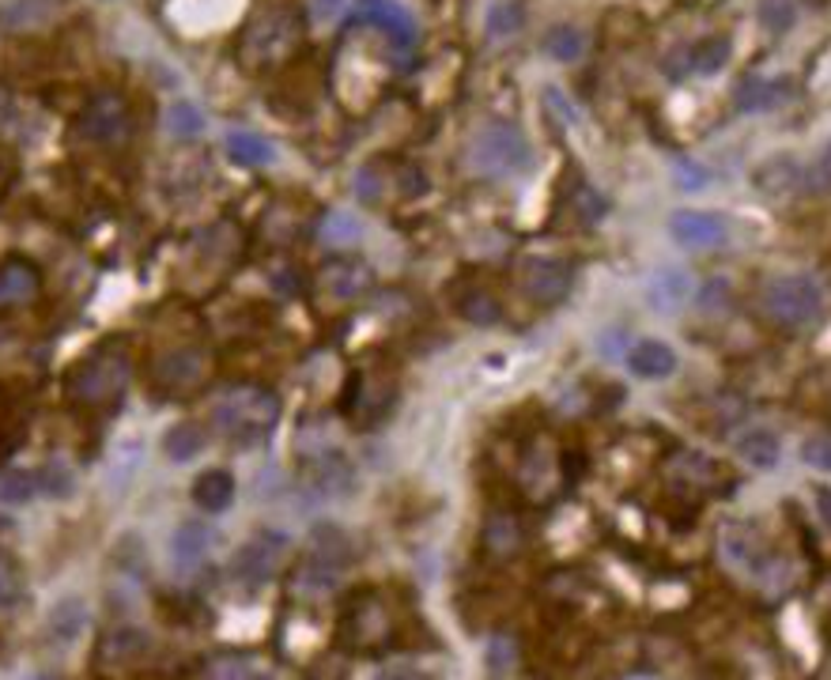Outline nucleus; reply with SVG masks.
<instances>
[{"mask_svg": "<svg viewBox=\"0 0 831 680\" xmlns=\"http://www.w3.org/2000/svg\"><path fill=\"white\" fill-rule=\"evenodd\" d=\"M802 462L817 473H831V436H809L802 442Z\"/></svg>", "mask_w": 831, "mask_h": 680, "instance_id": "46", "label": "nucleus"}, {"mask_svg": "<svg viewBox=\"0 0 831 680\" xmlns=\"http://www.w3.org/2000/svg\"><path fill=\"white\" fill-rule=\"evenodd\" d=\"M204 442H209V436H204L201 423L186 420V423H175V428L167 431V439H163V450H167L170 462H193V457L204 450Z\"/></svg>", "mask_w": 831, "mask_h": 680, "instance_id": "31", "label": "nucleus"}, {"mask_svg": "<svg viewBox=\"0 0 831 680\" xmlns=\"http://www.w3.org/2000/svg\"><path fill=\"white\" fill-rule=\"evenodd\" d=\"M38 480H43L46 496H57V499H69L72 491H76V477H72V469L64 462H49L46 469L38 473Z\"/></svg>", "mask_w": 831, "mask_h": 680, "instance_id": "43", "label": "nucleus"}, {"mask_svg": "<svg viewBox=\"0 0 831 680\" xmlns=\"http://www.w3.org/2000/svg\"><path fill=\"white\" fill-rule=\"evenodd\" d=\"M133 379V359L126 348H98L69 371V397L84 408H106L126 393Z\"/></svg>", "mask_w": 831, "mask_h": 680, "instance_id": "3", "label": "nucleus"}, {"mask_svg": "<svg viewBox=\"0 0 831 680\" xmlns=\"http://www.w3.org/2000/svg\"><path fill=\"white\" fill-rule=\"evenodd\" d=\"M212 677H216V680H276L273 669L261 666V661H253V658H224V661H216Z\"/></svg>", "mask_w": 831, "mask_h": 680, "instance_id": "41", "label": "nucleus"}, {"mask_svg": "<svg viewBox=\"0 0 831 680\" xmlns=\"http://www.w3.org/2000/svg\"><path fill=\"white\" fill-rule=\"evenodd\" d=\"M756 186L763 193H786L794 186H802V170H797V163L790 155H775V159H768L756 170Z\"/></svg>", "mask_w": 831, "mask_h": 680, "instance_id": "32", "label": "nucleus"}, {"mask_svg": "<svg viewBox=\"0 0 831 680\" xmlns=\"http://www.w3.org/2000/svg\"><path fill=\"white\" fill-rule=\"evenodd\" d=\"M302 43V20L292 4H265L242 31L238 43V61L246 72H265L280 69L295 57V49Z\"/></svg>", "mask_w": 831, "mask_h": 680, "instance_id": "1", "label": "nucleus"}, {"mask_svg": "<svg viewBox=\"0 0 831 680\" xmlns=\"http://www.w3.org/2000/svg\"><path fill=\"white\" fill-rule=\"evenodd\" d=\"M737 454H740V462H748L752 469L768 473V469H775V465H779V457H783V446H779L775 431L752 428L745 439L737 442Z\"/></svg>", "mask_w": 831, "mask_h": 680, "instance_id": "27", "label": "nucleus"}, {"mask_svg": "<svg viewBox=\"0 0 831 680\" xmlns=\"http://www.w3.org/2000/svg\"><path fill=\"white\" fill-rule=\"evenodd\" d=\"M167 129H170V136H178V141H193V136L204 133V114L182 98V103H175L167 110Z\"/></svg>", "mask_w": 831, "mask_h": 680, "instance_id": "37", "label": "nucleus"}, {"mask_svg": "<svg viewBox=\"0 0 831 680\" xmlns=\"http://www.w3.org/2000/svg\"><path fill=\"white\" fill-rule=\"evenodd\" d=\"M344 0H314V12L322 15V20H329V15H336V8H341Z\"/></svg>", "mask_w": 831, "mask_h": 680, "instance_id": "50", "label": "nucleus"}, {"mask_svg": "<svg viewBox=\"0 0 831 680\" xmlns=\"http://www.w3.org/2000/svg\"><path fill=\"white\" fill-rule=\"evenodd\" d=\"M545 49L556 57V61H579L582 49H586V35H582L579 27H553L545 38Z\"/></svg>", "mask_w": 831, "mask_h": 680, "instance_id": "39", "label": "nucleus"}, {"mask_svg": "<svg viewBox=\"0 0 831 680\" xmlns=\"http://www.w3.org/2000/svg\"><path fill=\"white\" fill-rule=\"evenodd\" d=\"M76 126H80V136H84V141L114 147V144H126L129 136H133V110H129V103L118 92H103L84 106Z\"/></svg>", "mask_w": 831, "mask_h": 680, "instance_id": "9", "label": "nucleus"}, {"mask_svg": "<svg viewBox=\"0 0 831 680\" xmlns=\"http://www.w3.org/2000/svg\"><path fill=\"white\" fill-rule=\"evenodd\" d=\"M794 20H797L794 0H760L763 31H771V35H786V31L794 27Z\"/></svg>", "mask_w": 831, "mask_h": 680, "instance_id": "42", "label": "nucleus"}, {"mask_svg": "<svg viewBox=\"0 0 831 680\" xmlns=\"http://www.w3.org/2000/svg\"><path fill=\"white\" fill-rule=\"evenodd\" d=\"M43 288V276L31 261L12 258L0 265V307H20V302H31Z\"/></svg>", "mask_w": 831, "mask_h": 680, "instance_id": "23", "label": "nucleus"}, {"mask_svg": "<svg viewBox=\"0 0 831 680\" xmlns=\"http://www.w3.org/2000/svg\"><path fill=\"white\" fill-rule=\"evenodd\" d=\"M280 423V397L265 386H235L212 408V428L235 446L265 442Z\"/></svg>", "mask_w": 831, "mask_h": 680, "instance_id": "2", "label": "nucleus"}, {"mask_svg": "<svg viewBox=\"0 0 831 680\" xmlns=\"http://www.w3.org/2000/svg\"><path fill=\"white\" fill-rule=\"evenodd\" d=\"M393 382L385 374H359L356 393H352L348 416L356 428H375L378 420H385V413L393 408Z\"/></svg>", "mask_w": 831, "mask_h": 680, "instance_id": "17", "label": "nucleus"}, {"mask_svg": "<svg viewBox=\"0 0 831 680\" xmlns=\"http://www.w3.org/2000/svg\"><path fill=\"white\" fill-rule=\"evenodd\" d=\"M729 57H734L729 35H707L696 46H688V61H692V72H699V76H714L719 69H726Z\"/></svg>", "mask_w": 831, "mask_h": 680, "instance_id": "29", "label": "nucleus"}, {"mask_svg": "<svg viewBox=\"0 0 831 680\" xmlns=\"http://www.w3.org/2000/svg\"><path fill=\"white\" fill-rule=\"evenodd\" d=\"M669 235L680 246H692V250H711V246L726 242V219L719 212L707 208H680L669 216Z\"/></svg>", "mask_w": 831, "mask_h": 680, "instance_id": "15", "label": "nucleus"}, {"mask_svg": "<svg viewBox=\"0 0 831 680\" xmlns=\"http://www.w3.org/2000/svg\"><path fill=\"white\" fill-rule=\"evenodd\" d=\"M84 628H87V605L80 601V597H64L54 609V617H49V639H54L57 646H72L84 635Z\"/></svg>", "mask_w": 831, "mask_h": 680, "instance_id": "28", "label": "nucleus"}, {"mask_svg": "<svg viewBox=\"0 0 831 680\" xmlns=\"http://www.w3.org/2000/svg\"><path fill=\"white\" fill-rule=\"evenodd\" d=\"M356 20L390 38L397 53H408L416 46V23L408 8H401L397 0H356Z\"/></svg>", "mask_w": 831, "mask_h": 680, "instance_id": "13", "label": "nucleus"}, {"mask_svg": "<svg viewBox=\"0 0 831 680\" xmlns=\"http://www.w3.org/2000/svg\"><path fill=\"white\" fill-rule=\"evenodd\" d=\"M227 152H232V159L242 163V167H261V163H273V155H276L265 136L246 133V129H238V133L227 136Z\"/></svg>", "mask_w": 831, "mask_h": 680, "instance_id": "34", "label": "nucleus"}, {"mask_svg": "<svg viewBox=\"0 0 831 680\" xmlns=\"http://www.w3.org/2000/svg\"><path fill=\"white\" fill-rule=\"evenodd\" d=\"M318 281H322V291L336 302H352L375 288V273L364 258H333Z\"/></svg>", "mask_w": 831, "mask_h": 680, "instance_id": "16", "label": "nucleus"}, {"mask_svg": "<svg viewBox=\"0 0 831 680\" xmlns=\"http://www.w3.org/2000/svg\"><path fill=\"white\" fill-rule=\"evenodd\" d=\"M817 511H820V518L831 526V488H817Z\"/></svg>", "mask_w": 831, "mask_h": 680, "instance_id": "49", "label": "nucleus"}, {"mask_svg": "<svg viewBox=\"0 0 831 680\" xmlns=\"http://www.w3.org/2000/svg\"><path fill=\"white\" fill-rule=\"evenodd\" d=\"M322 235H325V242H333V246H348L359 239V224L352 216H344V212H333V216L322 219Z\"/></svg>", "mask_w": 831, "mask_h": 680, "instance_id": "44", "label": "nucleus"}, {"mask_svg": "<svg viewBox=\"0 0 831 680\" xmlns=\"http://www.w3.org/2000/svg\"><path fill=\"white\" fill-rule=\"evenodd\" d=\"M567 212H571L574 224L594 227V224H601V219H605L608 201L594 190V186H586V182H571V190H567Z\"/></svg>", "mask_w": 831, "mask_h": 680, "instance_id": "30", "label": "nucleus"}, {"mask_svg": "<svg viewBox=\"0 0 831 680\" xmlns=\"http://www.w3.org/2000/svg\"><path fill=\"white\" fill-rule=\"evenodd\" d=\"M155 386L167 393H193L209 379V356L197 344H175V348L159 351L152 363Z\"/></svg>", "mask_w": 831, "mask_h": 680, "instance_id": "11", "label": "nucleus"}, {"mask_svg": "<svg viewBox=\"0 0 831 680\" xmlns=\"http://www.w3.org/2000/svg\"><path fill=\"white\" fill-rule=\"evenodd\" d=\"M23 601V568L0 548V612H12Z\"/></svg>", "mask_w": 831, "mask_h": 680, "instance_id": "38", "label": "nucleus"}, {"mask_svg": "<svg viewBox=\"0 0 831 680\" xmlns=\"http://www.w3.org/2000/svg\"><path fill=\"white\" fill-rule=\"evenodd\" d=\"M341 639L356 651H378L390 646L393 639V612L382 594H359L356 601L344 609L341 620Z\"/></svg>", "mask_w": 831, "mask_h": 680, "instance_id": "8", "label": "nucleus"}, {"mask_svg": "<svg viewBox=\"0 0 831 680\" xmlns=\"http://www.w3.org/2000/svg\"><path fill=\"white\" fill-rule=\"evenodd\" d=\"M574 284V269L559 258H525L518 269V288L533 307H556Z\"/></svg>", "mask_w": 831, "mask_h": 680, "instance_id": "12", "label": "nucleus"}, {"mask_svg": "<svg viewBox=\"0 0 831 680\" xmlns=\"http://www.w3.org/2000/svg\"><path fill=\"white\" fill-rule=\"evenodd\" d=\"M352 563V545L348 537L341 534L336 526H318L314 537H310V548H307V560L299 568V583L295 589L299 594H333L341 575L348 571Z\"/></svg>", "mask_w": 831, "mask_h": 680, "instance_id": "6", "label": "nucleus"}, {"mask_svg": "<svg viewBox=\"0 0 831 680\" xmlns=\"http://www.w3.org/2000/svg\"><path fill=\"white\" fill-rule=\"evenodd\" d=\"M0 457H4V446H0Z\"/></svg>", "mask_w": 831, "mask_h": 680, "instance_id": "51", "label": "nucleus"}, {"mask_svg": "<svg viewBox=\"0 0 831 680\" xmlns=\"http://www.w3.org/2000/svg\"><path fill=\"white\" fill-rule=\"evenodd\" d=\"M669 477H673V485L699 491V488H714V485H719L722 469L707 454H696V450H680V454L669 462Z\"/></svg>", "mask_w": 831, "mask_h": 680, "instance_id": "25", "label": "nucleus"}, {"mask_svg": "<svg viewBox=\"0 0 831 680\" xmlns=\"http://www.w3.org/2000/svg\"><path fill=\"white\" fill-rule=\"evenodd\" d=\"M692 299V276L677 265H662L646 284V302L662 314H677Z\"/></svg>", "mask_w": 831, "mask_h": 680, "instance_id": "19", "label": "nucleus"}, {"mask_svg": "<svg viewBox=\"0 0 831 680\" xmlns=\"http://www.w3.org/2000/svg\"><path fill=\"white\" fill-rule=\"evenodd\" d=\"M38 491H43V480L35 469H12L0 477V503L4 506H27Z\"/></svg>", "mask_w": 831, "mask_h": 680, "instance_id": "35", "label": "nucleus"}, {"mask_svg": "<svg viewBox=\"0 0 831 680\" xmlns=\"http://www.w3.org/2000/svg\"><path fill=\"white\" fill-rule=\"evenodd\" d=\"M465 159L468 170L480 178H510L518 170H525V163H530V141L522 136V129L496 121V126L480 129L468 141Z\"/></svg>", "mask_w": 831, "mask_h": 680, "instance_id": "5", "label": "nucleus"}, {"mask_svg": "<svg viewBox=\"0 0 831 680\" xmlns=\"http://www.w3.org/2000/svg\"><path fill=\"white\" fill-rule=\"evenodd\" d=\"M302 485L318 499H344L356 488V465L341 450H329V454L310 457L307 469H302Z\"/></svg>", "mask_w": 831, "mask_h": 680, "instance_id": "14", "label": "nucleus"}, {"mask_svg": "<svg viewBox=\"0 0 831 680\" xmlns=\"http://www.w3.org/2000/svg\"><path fill=\"white\" fill-rule=\"evenodd\" d=\"M212 540H216V534H212L204 522H182V526L175 529V537H170V560H175V568L178 571L201 568V563L209 560Z\"/></svg>", "mask_w": 831, "mask_h": 680, "instance_id": "21", "label": "nucleus"}, {"mask_svg": "<svg viewBox=\"0 0 831 680\" xmlns=\"http://www.w3.org/2000/svg\"><path fill=\"white\" fill-rule=\"evenodd\" d=\"M677 182H680V186H703L707 175H703V170L685 167V163H680V167H677Z\"/></svg>", "mask_w": 831, "mask_h": 680, "instance_id": "48", "label": "nucleus"}, {"mask_svg": "<svg viewBox=\"0 0 831 680\" xmlns=\"http://www.w3.org/2000/svg\"><path fill=\"white\" fill-rule=\"evenodd\" d=\"M152 654H155V643L147 632H140V628H114V632H106L103 643H98L95 669L106 680H114L140 669Z\"/></svg>", "mask_w": 831, "mask_h": 680, "instance_id": "10", "label": "nucleus"}, {"mask_svg": "<svg viewBox=\"0 0 831 680\" xmlns=\"http://www.w3.org/2000/svg\"><path fill=\"white\" fill-rule=\"evenodd\" d=\"M760 310L779 330H812L824 318V291L809 276H775L763 284Z\"/></svg>", "mask_w": 831, "mask_h": 680, "instance_id": "4", "label": "nucleus"}, {"mask_svg": "<svg viewBox=\"0 0 831 680\" xmlns=\"http://www.w3.org/2000/svg\"><path fill=\"white\" fill-rule=\"evenodd\" d=\"M480 548L488 560L507 563L525 548V526L514 511H491L480 529Z\"/></svg>", "mask_w": 831, "mask_h": 680, "instance_id": "18", "label": "nucleus"}, {"mask_svg": "<svg viewBox=\"0 0 831 680\" xmlns=\"http://www.w3.org/2000/svg\"><path fill=\"white\" fill-rule=\"evenodd\" d=\"M722 548H726L729 563H737V568L745 571H756L760 575L763 568H768V548H763L760 540V529L748 526V522H734V526H726V534H722Z\"/></svg>", "mask_w": 831, "mask_h": 680, "instance_id": "20", "label": "nucleus"}, {"mask_svg": "<svg viewBox=\"0 0 831 680\" xmlns=\"http://www.w3.org/2000/svg\"><path fill=\"white\" fill-rule=\"evenodd\" d=\"M375 680H435V677L424 673V669L393 666V669H382V673H375Z\"/></svg>", "mask_w": 831, "mask_h": 680, "instance_id": "47", "label": "nucleus"}, {"mask_svg": "<svg viewBox=\"0 0 831 680\" xmlns=\"http://www.w3.org/2000/svg\"><path fill=\"white\" fill-rule=\"evenodd\" d=\"M802 190L812 196L831 193V141L820 147V152L809 159V167L802 170Z\"/></svg>", "mask_w": 831, "mask_h": 680, "instance_id": "40", "label": "nucleus"}, {"mask_svg": "<svg viewBox=\"0 0 831 680\" xmlns=\"http://www.w3.org/2000/svg\"><path fill=\"white\" fill-rule=\"evenodd\" d=\"M458 310H462V318H465V322H473V325H496L499 318H503V307H499V299L488 288H484V284L468 288L462 299H458Z\"/></svg>", "mask_w": 831, "mask_h": 680, "instance_id": "33", "label": "nucleus"}, {"mask_svg": "<svg viewBox=\"0 0 831 680\" xmlns=\"http://www.w3.org/2000/svg\"><path fill=\"white\" fill-rule=\"evenodd\" d=\"M193 503L204 514H219L235 503V477L227 469H204L193 485Z\"/></svg>", "mask_w": 831, "mask_h": 680, "instance_id": "26", "label": "nucleus"}, {"mask_svg": "<svg viewBox=\"0 0 831 680\" xmlns=\"http://www.w3.org/2000/svg\"><path fill=\"white\" fill-rule=\"evenodd\" d=\"M57 0H15V4L4 8V27L20 31V27H35V23H46L54 15Z\"/></svg>", "mask_w": 831, "mask_h": 680, "instance_id": "36", "label": "nucleus"}, {"mask_svg": "<svg viewBox=\"0 0 831 680\" xmlns=\"http://www.w3.org/2000/svg\"><path fill=\"white\" fill-rule=\"evenodd\" d=\"M628 371L636 374V379H646V382L669 379V374L677 371V351H673L665 341L646 337L628 351Z\"/></svg>", "mask_w": 831, "mask_h": 680, "instance_id": "22", "label": "nucleus"}, {"mask_svg": "<svg viewBox=\"0 0 831 680\" xmlns=\"http://www.w3.org/2000/svg\"><path fill=\"white\" fill-rule=\"evenodd\" d=\"M518 27H522V8H518L514 0H503V4L491 8V15H488V31H491V35L503 38V35H514Z\"/></svg>", "mask_w": 831, "mask_h": 680, "instance_id": "45", "label": "nucleus"}, {"mask_svg": "<svg viewBox=\"0 0 831 680\" xmlns=\"http://www.w3.org/2000/svg\"><path fill=\"white\" fill-rule=\"evenodd\" d=\"M287 556H292V540H287V534H280V529H258V534L235 552V560H232L235 583H242L246 589L273 583V578L280 575V568L287 563Z\"/></svg>", "mask_w": 831, "mask_h": 680, "instance_id": "7", "label": "nucleus"}, {"mask_svg": "<svg viewBox=\"0 0 831 680\" xmlns=\"http://www.w3.org/2000/svg\"><path fill=\"white\" fill-rule=\"evenodd\" d=\"M794 84L783 76V80H768V76H748L737 84V110H748V114H760V110H771V106L786 103Z\"/></svg>", "mask_w": 831, "mask_h": 680, "instance_id": "24", "label": "nucleus"}]
</instances>
